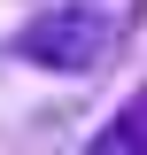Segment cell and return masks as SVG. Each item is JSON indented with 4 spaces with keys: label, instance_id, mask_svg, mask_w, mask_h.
Listing matches in <instances>:
<instances>
[{
    "label": "cell",
    "instance_id": "2",
    "mask_svg": "<svg viewBox=\"0 0 147 155\" xmlns=\"http://www.w3.org/2000/svg\"><path fill=\"white\" fill-rule=\"evenodd\" d=\"M85 155H147V93H132L124 109L85 140Z\"/></svg>",
    "mask_w": 147,
    "mask_h": 155
},
{
    "label": "cell",
    "instance_id": "1",
    "mask_svg": "<svg viewBox=\"0 0 147 155\" xmlns=\"http://www.w3.org/2000/svg\"><path fill=\"white\" fill-rule=\"evenodd\" d=\"M132 16H139V0H54V8H39L16 31V54L31 62V70L85 78V70H101V62L124 54Z\"/></svg>",
    "mask_w": 147,
    "mask_h": 155
}]
</instances>
